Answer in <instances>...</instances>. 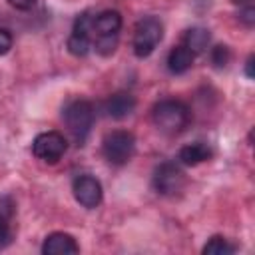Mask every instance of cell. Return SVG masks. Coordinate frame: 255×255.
<instances>
[{
  "instance_id": "cell-1",
  "label": "cell",
  "mask_w": 255,
  "mask_h": 255,
  "mask_svg": "<svg viewBox=\"0 0 255 255\" xmlns=\"http://www.w3.org/2000/svg\"><path fill=\"white\" fill-rule=\"evenodd\" d=\"M153 124L167 135L181 133L189 124V108L179 100H161L151 110Z\"/></svg>"
},
{
  "instance_id": "cell-2",
  "label": "cell",
  "mask_w": 255,
  "mask_h": 255,
  "mask_svg": "<svg viewBox=\"0 0 255 255\" xmlns=\"http://www.w3.org/2000/svg\"><path fill=\"white\" fill-rule=\"evenodd\" d=\"M64 124L68 128V131L78 139V141H84L86 135L90 133L92 126H94V118H96V112H94V106L88 102V100H72L66 104L64 108Z\"/></svg>"
},
{
  "instance_id": "cell-3",
  "label": "cell",
  "mask_w": 255,
  "mask_h": 255,
  "mask_svg": "<svg viewBox=\"0 0 255 255\" xmlns=\"http://www.w3.org/2000/svg\"><path fill=\"white\" fill-rule=\"evenodd\" d=\"M161 38H163V24L157 16H145L137 20L133 28V40H131L133 54L137 58H147L157 48Z\"/></svg>"
},
{
  "instance_id": "cell-4",
  "label": "cell",
  "mask_w": 255,
  "mask_h": 255,
  "mask_svg": "<svg viewBox=\"0 0 255 255\" xmlns=\"http://www.w3.org/2000/svg\"><path fill=\"white\" fill-rule=\"evenodd\" d=\"M102 153L112 165L128 163L135 153V137L128 129H114L102 141Z\"/></svg>"
},
{
  "instance_id": "cell-5",
  "label": "cell",
  "mask_w": 255,
  "mask_h": 255,
  "mask_svg": "<svg viewBox=\"0 0 255 255\" xmlns=\"http://www.w3.org/2000/svg\"><path fill=\"white\" fill-rule=\"evenodd\" d=\"M151 185H153L155 193H159V195H175L185 185V173L175 161H171V159L161 161L153 169Z\"/></svg>"
},
{
  "instance_id": "cell-6",
  "label": "cell",
  "mask_w": 255,
  "mask_h": 255,
  "mask_svg": "<svg viewBox=\"0 0 255 255\" xmlns=\"http://www.w3.org/2000/svg\"><path fill=\"white\" fill-rule=\"evenodd\" d=\"M66 149H68V141L60 131L38 133L32 141V153L46 163H58L66 153Z\"/></svg>"
},
{
  "instance_id": "cell-7",
  "label": "cell",
  "mask_w": 255,
  "mask_h": 255,
  "mask_svg": "<svg viewBox=\"0 0 255 255\" xmlns=\"http://www.w3.org/2000/svg\"><path fill=\"white\" fill-rule=\"evenodd\" d=\"M72 191H74L76 201L86 209H96L102 203V197H104L102 183L94 175H88V173H82L74 179Z\"/></svg>"
},
{
  "instance_id": "cell-8",
  "label": "cell",
  "mask_w": 255,
  "mask_h": 255,
  "mask_svg": "<svg viewBox=\"0 0 255 255\" xmlns=\"http://www.w3.org/2000/svg\"><path fill=\"white\" fill-rule=\"evenodd\" d=\"M92 16L88 12L80 14L74 22V28H72V34L68 36V42H66V48L72 56H86L92 48Z\"/></svg>"
},
{
  "instance_id": "cell-9",
  "label": "cell",
  "mask_w": 255,
  "mask_h": 255,
  "mask_svg": "<svg viewBox=\"0 0 255 255\" xmlns=\"http://www.w3.org/2000/svg\"><path fill=\"white\" fill-rule=\"evenodd\" d=\"M80 251V245L70 233L64 231H54L50 233L44 243H42V253L44 255H74Z\"/></svg>"
},
{
  "instance_id": "cell-10",
  "label": "cell",
  "mask_w": 255,
  "mask_h": 255,
  "mask_svg": "<svg viewBox=\"0 0 255 255\" xmlns=\"http://www.w3.org/2000/svg\"><path fill=\"white\" fill-rule=\"evenodd\" d=\"M120 28H122V14L118 10H104L92 18V32L96 38L120 34Z\"/></svg>"
},
{
  "instance_id": "cell-11",
  "label": "cell",
  "mask_w": 255,
  "mask_h": 255,
  "mask_svg": "<svg viewBox=\"0 0 255 255\" xmlns=\"http://www.w3.org/2000/svg\"><path fill=\"white\" fill-rule=\"evenodd\" d=\"M135 110V98L129 92H116L106 102V112L114 120H124Z\"/></svg>"
},
{
  "instance_id": "cell-12",
  "label": "cell",
  "mask_w": 255,
  "mask_h": 255,
  "mask_svg": "<svg viewBox=\"0 0 255 255\" xmlns=\"http://www.w3.org/2000/svg\"><path fill=\"white\" fill-rule=\"evenodd\" d=\"M213 155V149L209 147V143L205 141H193V143H187L179 149L177 153V159L183 163V165H199L207 159H211Z\"/></svg>"
},
{
  "instance_id": "cell-13",
  "label": "cell",
  "mask_w": 255,
  "mask_h": 255,
  "mask_svg": "<svg viewBox=\"0 0 255 255\" xmlns=\"http://www.w3.org/2000/svg\"><path fill=\"white\" fill-rule=\"evenodd\" d=\"M193 60H195V54L187 46L179 44L171 48L167 54V70L171 74H185L193 66Z\"/></svg>"
},
{
  "instance_id": "cell-14",
  "label": "cell",
  "mask_w": 255,
  "mask_h": 255,
  "mask_svg": "<svg viewBox=\"0 0 255 255\" xmlns=\"http://www.w3.org/2000/svg\"><path fill=\"white\" fill-rule=\"evenodd\" d=\"M12 215H14V201L10 197H0V249L10 245L12 241Z\"/></svg>"
},
{
  "instance_id": "cell-15",
  "label": "cell",
  "mask_w": 255,
  "mask_h": 255,
  "mask_svg": "<svg viewBox=\"0 0 255 255\" xmlns=\"http://www.w3.org/2000/svg\"><path fill=\"white\" fill-rule=\"evenodd\" d=\"M209 30L207 28H201V26H193L185 32L183 36V46H187L193 54H201L207 50L209 46Z\"/></svg>"
},
{
  "instance_id": "cell-16",
  "label": "cell",
  "mask_w": 255,
  "mask_h": 255,
  "mask_svg": "<svg viewBox=\"0 0 255 255\" xmlns=\"http://www.w3.org/2000/svg\"><path fill=\"white\" fill-rule=\"evenodd\" d=\"M203 253L205 255H231V253H235V245H231L229 239H225L221 235H213L203 245Z\"/></svg>"
},
{
  "instance_id": "cell-17",
  "label": "cell",
  "mask_w": 255,
  "mask_h": 255,
  "mask_svg": "<svg viewBox=\"0 0 255 255\" xmlns=\"http://www.w3.org/2000/svg\"><path fill=\"white\" fill-rule=\"evenodd\" d=\"M118 38H120V34L94 38V48H96V52H98L100 56H110V54H114V50L118 48Z\"/></svg>"
},
{
  "instance_id": "cell-18",
  "label": "cell",
  "mask_w": 255,
  "mask_h": 255,
  "mask_svg": "<svg viewBox=\"0 0 255 255\" xmlns=\"http://www.w3.org/2000/svg\"><path fill=\"white\" fill-rule=\"evenodd\" d=\"M209 60H211V64H213L215 68L221 70V68H225V66L231 62V50H229L225 44H217V46L211 48Z\"/></svg>"
},
{
  "instance_id": "cell-19",
  "label": "cell",
  "mask_w": 255,
  "mask_h": 255,
  "mask_svg": "<svg viewBox=\"0 0 255 255\" xmlns=\"http://www.w3.org/2000/svg\"><path fill=\"white\" fill-rule=\"evenodd\" d=\"M12 48V34L6 28H0V56L8 54Z\"/></svg>"
},
{
  "instance_id": "cell-20",
  "label": "cell",
  "mask_w": 255,
  "mask_h": 255,
  "mask_svg": "<svg viewBox=\"0 0 255 255\" xmlns=\"http://www.w3.org/2000/svg\"><path fill=\"white\" fill-rule=\"evenodd\" d=\"M239 20H241L245 26H253V22H255V10H253V4L243 6V10L239 12Z\"/></svg>"
},
{
  "instance_id": "cell-21",
  "label": "cell",
  "mask_w": 255,
  "mask_h": 255,
  "mask_svg": "<svg viewBox=\"0 0 255 255\" xmlns=\"http://www.w3.org/2000/svg\"><path fill=\"white\" fill-rule=\"evenodd\" d=\"M16 10H32L38 0H8Z\"/></svg>"
},
{
  "instance_id": "cell-22",
  "label": "cell",
  "mask_w": 255,
  "mask_h": 255,
  "mask_svg": "<svg viewBox=\"0 0 255 255\" xmlns=\"http://www.w3.org/2000/svg\"><path fill=\"white\" fill-rule=\"evenodd\" d=\"M245 74H247V78H253V56H249L245 62Z\"/></svg>"
},
{
  "instance_id": "cell-23",
  "label": "cell",
  "mask_w": 255,
  "mask_h": 255,
  "mask_svg": "<svg viewBox=\"0 0 255 255\" xmlns=\"http://www.w3.org/2000/svg\"><path fill=\"white\" fill-rule=\"evenodd\" d=\"M235 4H239V6H249L251 4V0H233Z\"/></svg>"
}]
</instances>
